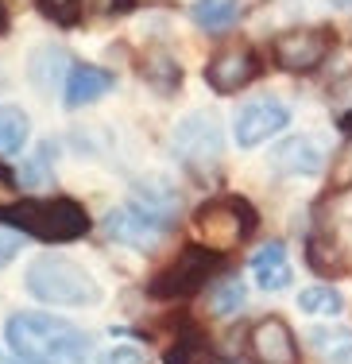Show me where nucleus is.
Segmentation results:
<instances>
[{"instance_id": "obj_26", "label": "nucleus", "mask_w": 352, "mask_h": 364, "mask_svg": "<svg viewBox=\"0 0 352 364\" xmlns=\"http://www.w3.org/2000/svg\"><path fill=\"white\" fill-rule=\"evenodd\" d=\"M39 12L62 28H74L82 20V0H39Z\"/></svg>"}, {"instance_id": "obj_27", "label": "nucleus", "mask_w": 352, "mask_h": 364, "mask_svg": "<svg viewBox=\"0 0 352 364\" xmlns=\"http://www.w3.org/2000/svg\"><path fill=\"white\" fill-rule=\"evenodd\" d=\"M329 186L333 190H348L352 186V140H345L333 155V167H329Z\"/></svg>"}, {"instance_id": "obj_25", "label": "nucleus", "mask_w": 352, "mask_h": 364, "mask_svg": "<svg viewBox=\"0 0 352 364\" xmlns=\"http://www.w3.org/2000/svg\"><path fill=\"white\" fill-rule=\"evenodd\" d=\"M47 159H50V144L43 147L39 155H31V159L20 167V175H16V186H31V190H35V186H47V182H50Z\"/></svg>"}, {"instance_id": "obj_12", "label": "nucleus", "mask_w": 352, "mask_h": 364, "mask_svg": "<svg viewBox=\"0 0 352 364\" xmlns=\"http://www.w3.org/2000/svg\"><path fill=\"white\" fill-rule=\"evenodd\" d=\"M325 167V147L314 136H290L271 151V171L279 178H310Z\"/></svg>"}, {"instance_id": "obj_3", "label": "nucleus", "mask_w": 352, "mask_h": 364, "mask_svg": "<svg viewBox=\"0 0 352 364\" xmlns=\"http://www.w3.org/2000/svg\"><path fill=\"white\" fill-rule=\"evenodd\" d=\"M28 291L50 306H97L101 302L97 279L62 256H39L28 267Z\"/></svg>"}, {"instance_id": "obj_33", "label": "nucleus", "mask_w": 352, "mask_h": 364, "mask_svg": "<svg viewBox=\"0 0 352 364\" xmlns=\"http://www.w3.org/2000/svg\"><path fill=\"white\" fill-rule=\"evenodd\" d=\"M337 124H341V132H345V140H352V109H348V112H341Z\"/></svg>"}, {"instance_id": "obj_10", "label": "nucleus", "mask_w": 352, "mask_h": 364, "mask_svg": "<svg viewBox=\"0 0 352 364\" xmlns=\"http://www.w3.org/2000/svg\"><path fill=\"white\" fill-rule=\"evenodd\" d=\"M260 77V58H255L252 47H229L221 55L209 58L205 66V82L217 93H240Z\"/></svg>"}, {"instance_id": "obj_8", "label": "nucleus", "mask_w": 352, "mask_h": 364, "mask_svg": "<svg viewBox=\"0 0 352 364\" xmlns=\"http://www.w3.org/2000/svg\"><path fill=\"white\" fill-rule=\"evenodd\" d=\"M287 124H290V109L275 97H260V101H252V105H244L236 112L233 136H236L240 147H260V144H268L271 136H279Z\"/></svg>"}, {"instance_id": "obj_19", "label": "nucleus", "mask_w": 352, "mask_h": 364, "mask_svg": "<svg viewBox=\"0 0 352 364\" xmlns=\"http://www.w3.org/2000/svg\"><path fill=\"white\" fill-rule=\"evenodd\" d=\"M167 364H217V353H213V341L202 329L186 326L167 349Z\"/></svg>"}, {"instance_id": "obj_11", "label": "nucleus", "mask_w": 352, "mask_h": 364, "mask_svg": "<svg viewBox=\"0 0 352 364\" xmlns=\"http://www.w3.org/2000/svg\"><path fill=\"white\" fill-rule=\"evenodd\" d=\"M105 232L109 240H116V245H128V248H140V252H148V248H155L163 237H167V225L155 221L151 213L136 210L132 202L120 205L105 218Z\"/></svg>"}, {"instance_id": "obj_16", "label": "nucleus", "mask_w": 352, "mask_h": 364, "mask_svg": "<svg viewBox=\"0 0 352 364\" xmlns=\"http://www.w3.org/2000/svg\"><path fill=\"white\" fill-rule=\"evenodd\" d=\"M252 279L260 291H287L290 287V259H287V248L279 240L255 248L252 256Z\"/></svg>"}, {"instance_id": "obj_29", "label": "nucleus", "mask_w": 352, "mask_h": 364, "mask_svg": "<svg viewBox=\"0 0 352 364\" xmlns=\"http://www.w3.org/2000/svg\"><path fill=\"white\" fill-rule=\"evenodd\" d=\"M23 232L20 229H12V225H4L0 221V264H8V259H16L20 256V248H23Z\"/></svg>"}, {"instance_id": "obj_13", "label": "nucleus", "mask_w": 352, "mask_h": 364, "mask_svg": "<svg viewBox=\"0 0 352 364\" xmlns=\"http://www.w3.org/2000/svg\"><path fill=\"white\" fill-rule=\"evenodd\" d=\"M116 85V77L105 70V66H93V63H78L70 66V74H66V109H82L89 105V101L105 97L109 90Z\"/></svg>"}, {"instance_id": "obj_15", "label": "nucleus", "mask_w": 352, "mask_h": 364, "mask_svg": "<svg viewBox=\"0 0 352 364\" xmlns=\"http://www.w3.org/2000/svg\"><path fill=\"white\" fill-rule=\"evenodd\" d=\"M132 205L136 210H143V213H151L155 221L163 225H170L178 218V190L170 186L167 178H143V182H136L132 186Z\"/></svg>"}, {"instance_id": "obj_28", "label": "nucleus", "mask_w": 352, "mask_h": 364, "mask_svg": "<svg viewBox=\"0 0 352 364\" xmlns=\"http://www.w3.org/2000/svg\"><path fill=\"white\" fill-rule=\"evenodd\" d=\"M101 364H151L148 353L140 349V345H113L109 353H101Z\"/></svg>"}, {"instance_id": "obj_1", "label": "nucleus", "mask_w": 352, "mask_h": 364, "mask_svg": "<svg viewBox=\"0 0 352 364\" xmlns=\"http://www.w3.org/2000/svg\"><path fill=\"white\" fill-rule=\"evenodd\" d=\"M4 341L20 364H85L89 337L78 326L39 310H16L4 322Z\"/></svg>"}, {"instance_id": "obj_9", "label": "nucleus", "mask_w": 352, "mask_h": 364, "mask_svg": "<svg viewBox=\"0 0 352 364\" xmlns=\"http://www.w3.org/2000/svg\"><path fill=\"white\" fill-rule=\"evenodd\" d=\"M248 353H252L260 364H298L302 360L295 329L282 322L279 314L260 318V322L248 329Z\"/></svg>"}, {"instance_id": "obj_34", "label": "nucleus", "mask_w": 352, "mask_h": 364, "mask_svg": "<svg viewBox=\"0 0 352 364\" xmlns=\"http://www.w3.org/2000/svg\"><path fill=\"white\" fill-rule=\"evenodd\" d=\"M333 8H341V12H352V0H329Z\"/></svg>"}, {"instance_id": "obj_17", "label": "nucleus", "mask_w": 352, "mask_h": 364, "mask_svg": "<svg viewBox=\"0 0 352 364\" xmlns=\"http://www.w3.org/2000/svg\"><path fill=\"white\" fill-rule=\"evenodd\" d=\"M70 55H66L62 47H39V50H31V58H28V74H31V85L35 90H55L58 82H66V74H70Z\"/></svg>"}, {"instance_id": "obj_5", "label": "nucleus", "mask_w": 352, "mask_h": 364, "mask_svg": "<svg viewBox=\"0 0 352 364\" xmlns=\"http://www.w3.org/2000/svg\"><path fill=\"white\" fill-rule=\"evenodd\" d=\"M170 151L182 167L197 171H213L221 159H225V132H221V120L213 112H190L175 124V136H170Z\"/></svg>"}, {"instance_id": "obj_23", "label": "nucleus", "mask_w": 352, "mask_h": 364, "mask_svg": "<svg viewBox=\"0 0 352 364\" xmlns=\"http://www.w3.org/2000/svg\"><path fill=\"white\" fill-rule=\"evenodd\" d=\"M298 310L302 314H341L345 310V299H341V291H333V287H306V291H298Z\"/></svg>"}, {"instance_id": "obj_31", "label": "nucleus", "mask_w": 352, "mask_h": 364, "mask_svg": "<svg viewBox=\"0 0 352 364\" xmlns=\"http://www.w3.org/2000/svg\"><path fill=\"white\" fill-rule=\"evenodd\" d=\"M124 8H132L128 0H82V12H101V16H109V12H124Z\"/></svg>"}, {"instance_id": "obj_37", "label": "nucleus", "mask_w": 352, "mask_h": 364, "mask_svg": "<svg viewBox=\"0 0 352 364\" xmlns=\"http://www.w3.org/2000/svg\"><path fill=\"white\" fill-rule=\"evenodd\" d=\"M128 4H136V0H128Z\"/></svg>"}, {"instance_id": "obj_24", "label": "nucleus", "mask_w": 352, "mask_h": 364, "mask_svg": "<svg viewBox=\"0 0 352 364\" xmlns=\"http://www.w3.org/2000/svg\"><path fill=\"white\" fill-rule=\"evenodd\" d=\"M244 283L240 279H221L217 287L209 291V310L213 314H236L240 306H244Z\"/></svg>"}, {"instance_id": "obj_21", "label": "nucleus", "mask_w": 352, "mask_h": 364, "mask_svg": "<svg viewBox=\"0 0 352 364\" xmlns=\"http://www.w3.org/2000/svg\"><path fill=\"white\" fill-rule=\"evenodd\" d=\"M31 140V120L23 109L0 105V155H20Z\"/></svg>"}, {"instance_id": "obj_4", "label": "nucleus", "mask_w": 352, "mask_h": 364, "mask_svg": "<svg viewBox=\"0 0 352 364\" xmlns=\"http://www.w3.org/2000/svg\"><path fill=\"white\" fill-rule=\"evenodd\" d=\"M255 210L236 194L225 198H213V202H202L194 213V232H197V245L209 248V252L225 256L240 248L248 237L255 232Z\"/></svg>"}, {"instance_id": "obj_32", "label": "nucleus", "mask_w": 352, "mask_h": 364, "mask_svg": "<svg viewBox=\"0 0 352 364\" xmlns=\"http://www.w3.org/2000/svg\"><path fill=\"white\" fill-rule=\"evenodd\" d=\"M345 93H348V105H352V77H337V82L329 85V101H345Z\"/></svg>"}, {"instance_id": "obj_20", "label": "nucleus", "mask_w": 352, "mask_h": 364, "mask_svg": "<svg viewBox=\"0 0 352 364\" xmlns=\"http://www.w3.org/2000/svg\"><path fill=\"white\" fill-rule=\"evenodd\" d=\"M190 20L205 31H229L240 20V0H194Z\"/></svg>"}, {"instance_id": "obj_7", "label": "nucleus", "mask_w": 352, "mask_h": 364, "mask_svg": "<svg viewBox=\"0 0 352 364\" xmlns=\"http://www.w3.org/2000/svg\"><path fill=\"white\" fill-rule=\"evenodd\" d=\"M221 267V256L209 252L202 245H190L167 272H159L155 279L148 283V294L151 299H163V302H175V299H190L209 283V275Z\"/></svg>"}, {"instance_id": "obj_14", "label": "nucleus", "mask_w": 352, "mask_h": 364, "mask_svg": "<svg viewBox=\"0 0 352 364\" xmlns=\"http://www.w3.org/2000/svg\"><path fill=\"white\" fill-rule=\"evenodd\" d=\"M306 264H310V272L325 275V279L348 275V252L337 240V232H329V229L310 232V237H306Z\"/></svg>"}, {"instance_id": "obj_18", "label": "nucleus", "mask_w": 352, "mask_h": 364, "mask_svg": "<svg viewBox=\"0 0 352 364\" xmlns=\"http://www.w3.org/2000/svg\"><path fill=\"white\" fill-rule=\"evenodd\" d=\"M140 77L151 85L155 93H175L178 85H182V66H178V58L170 55V50H163V47H155V50H148V55L140 58Z\"/></svg>"}, {"instance_id": "obj_35", "label": "nucleus", "mask_w": 352, "mask_h": 364, "mask_svg": "<svg viewBox=\"0 0 352 364\" xmlns=\"http://www.w3.org/2000/svg\"><path fill=\"white\" fill-rule=\"evenodd\" d=\"M8 28V12H4V0H0V31Z\"/></svg>"}, {"instance_id": "obj_22", "label": "nucleus", "mask_w": 352, "mask_h": 364, "mask_svg": "<svg viewBox=\"0 0 352 364\" xmlns=\"http://www.w3.org/2000/svg\"><path fill=\"white\" fill-rule=\"evenodd\" d=\"M310 345L325 364H352V329H314Z\"/></svg>"}, {"instance_id": "obj_30", "label": "nucleus", "mask_w": 352, "mask_h": 364, "mask_svg": "<svg viewBox=\"0 0 352 364\" xmlns=\"http://www.w3.org/2000/svg\"><path fill=\"white\" fill-rule=\"evenodd\" d=\"M23 198H20V186H16V175L0 163V213H8L12 205H20Z\"/></svg>"}, {"instance_id": "obj_6", "label": "nucleus", "mask_w": 352, "mask_h": 364, "mask_svg": "<svg viewBox=\"0 0 352 364\" xmlns=\"http://www.w3.org/2000/svg\"><path fill=\"white\" fill-rule=\"evenodd\" d=\"M333 43H337V31L325 28V23H314V28H287L271 39V58L279 70L287 74H314L317 66L329 58Z\"/></svg>"}, {"instance_id": "obj_2", "label": "nucleus", "mask_w": 352, "mask_h": 364, "mask_svg": "<svg viewBox=\"0 0 352 364\" xmlns=\"http://www.w3.org/2000/svg\"><path fill=\"white\" fill-rule=\"evenodd\" d=\"M4 225L20 229L23 237L47 240V245H70L89 232V213L74 198H39V202H20L8 213H0Z\"/></svg>"}, {"instance_id": "obj_36", "label": "nucleus", "mask_w": 352, "mask_h": 364, "mask_svg": "<svg viewBox=\"0 0 352 364\" xmlns=\"http://www.w3.org/2000/svg\"><path fill=\"white\" fill-rule=\"evenodd\" d=\"M0 364H20V360H16V357H12V360H8V357H4V353H0Z\"/></svg>"}]
</instances>
